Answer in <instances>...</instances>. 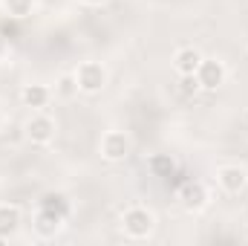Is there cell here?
Returning a JSON list of instances; mask_svg holds the SVG:
<instances>
[{"mask_svg": "<svg viewBox=\"0 0 248 246\" xmlns=\"http://www.w3.org/2000/svg\"><path fill=\"white\" fill-rule=\"evenodd\" d=\"M23 102H26V107H44L49 102V90L41 84H29V87H23Z\"/></svg>", "mask_w": 248, "mask_h": 246, "instance_id": "cell-9", "label": "cell"}, {"mask_svg": "<svg viewBox=\"0 0 248 246\" xmlns=\"http://www.w3.org/2000/svg\"><path fill=\"white\" fill-rule=\"evenodd\" d=\"M217 177H219V185H222L228 194H240V191L246 188V183H248L246 168H240V165H225Z\"/></svg>", "mask_w": 248, "mask_h": 246, "instance_id": "cell-6", "label": "cell"}, {"mask_svg": "<svg viewBox=\"0 0 248 246\" xmlns=\"http://www.w3.org/2000/svg\"><path fill=\"white\" fill-rule=\"evenodd\" d=\"M0 55H3V38H0Z\"/></svg>", "mask_w": 248, "mask_h": 246, "instance_id": "cell-18", "label": "cell"}, {"mask_svg": "<svg viewBox=\"0 0 248 246\" xmlns=\"http://www.w3.org/2000/svg\"><path fill=\"white\" fill-rule=\"evenodd\" d=\"M0 244H3V235H0Z\"/></svg>", "mask_w": 248, "mask_h": 246, "instance_id": "cell-19", "label": "cell"}, {"mask_svg": "<svg viewBox=\"0 0 248 246\" xmlns=\"http://www.w3.org/2000/svg\"><path fill=\"white\" fill-rule=\"evenodd\" d=\"M127 151H130V139L119 133V130H110L104 139H101V154L110 159V162H119L127 157Z\"/></svg>", "mask_w": 248, "mask_h": 246, "instance_id": "cell-3", "label": "cell"}, {"mask_svg": "<svg viewBox=\"0 0 248 246\" xmlns=\"http://www.w3.org/2000/svg\"><path fill=\"white\" fill-rule=\"evenodd\" d=\"M17 223H20V211L15 206H0V235L3 238L12 235L17 229Z\"/></svg>", "mask_w": 248, "mask_h": 246, "instance_id": "cell-10", "label": "cell"}, {"mask_svg": "<svg viewBox=\"0 0 248 246\" xmlns=\"http://www.w3.org/2000/svg\"><path fill=\"white\" fill-rule=\"evenodd\" d=\"M196 78H199V84L205 87V90H217L222 81H225V67L219 61H205L199 64V70H196Z\"/></svg>", "mask_w": 248, "mask_h": 246, "instance_id": "cell-4", "label": "cell"}, {"mask_svg": "<svg viewBox=\"0 0 248 246\" xmlns=\"http://www.w3.org/2000/svg\"><path fill=\"white\" fill-rule=\"evenodd\" d=\"M26 136L32 139V142H38V145H46L52 136H55V124L49 116H32L29 122H26Z\"/></svg>", "mask_w": 248, "mask_h": 246, "instance_id": "cell-5", "label": "cell"}, {"mask_svg": "<svg viewBox=\"0 0 248 246\" xmlns=\"http://www.w3.org/2000/svg\"><path fill=\"white\" fill-rule=\"evenodd\" d=\"M84 3H93V6H95V3H104V0H84Z\"/></svg>", "mask_w": 248, "mask_h": 246, "instance_id": "cell-17", "label": "cell"}, {"mask_svg": "<svg viewBox=\"0 0 248 246\" xmlns=\"http://www.w3.org/2000/svg\"><path fill=\"white\" fill-rule=\"evenodd\" d=\"M75 81H78V90H84V93H98V90L104 87V81H107V72H104L101 64L87 61V64L78 67Z\"/></svg>", "mask_w": 248, "mask_h": 246, "instance_id": "cell-1", "label": "cell"}, {"mask_svg": "<svg viewBox=\"0 0 248 246\" xmlns=\"http://www.w3.org/2000/svg\"><path fill=\"white\" fill-rule=\"evenodd\" d=\"M3 3H6V12L12 18H23L32 12V0H3Z\"/></svg>", "mask_w": 248, "mask_h": 246, "instance_id": "cell-14", "label": "cell"}, {"mask_svg": "<svg viewBox=\"0 0 248 246\" xmlns=\"http://www.w3.org/2000/svg\"><path fill=\"white\" fill-rule=\"evenodd\" d=\"M199 64H202V55H199L193 47H185V50H179V53L173 55V67H176L179 75H190V72H196Z\"/></svg>", "mask_w": 248, "mask_h": 246, "instance_id": "cell-7", "label": "cell"}, {"mask_svg": "<svg viewBox=\"0 0 248 246\" xmlns=\"http://www.w3.org/2000/svg\"><path fill=\"white\" fill-rule=\"evenodd\" d=\"M75 90H78L75 75H66V78H61V81H58V93H61V96H72Z\"/></svg>", "mask_w": 248, "mask_h": 246, "instance_id": "cell-16", "label": "cell"}, {"mask_svg": "<svg viewBox=\"0 0 248 246\" xmlns=\"http://www.w3.org/2000/svg\"><path fill=\"white\" fill-rule=\"evenodd\" d=\"M41 209H46V211L58 214L61 220L69 214V203H66V197H61V194H46V197L41 200Z\"/></svg>", "mask_w": 248, "mask_h": 246, "instance_id": "cell-11", "label": "cell"}, {"mask_svg": "<svg viewBox=\"0 0 248 246\" xmlns=\"http://www.w3.org/2000/svg\"><path fill=\"white\" fill-rule=\"evenodd\" d=\"M202 84H199V78H196V72H190V75H182V96H196V90H199Z\"/></svg>", "mask_w": 248, "mask_h": 246, "instance_id": "cell-15", "label": "cell"}, {"mask_svg": "<svg viewBox=\"0 0 248 246\" xmlns=\"http://www.w3.org/2000/svg\"><path fill=\"white\" fill-rule=\"evenodd\" d=\"M182 200H185L187 209H202L205 200H208L205 185L202 183H185V188H182Z\"/></svg>", "mask_w": 248, "mask_h": 246, "instance_id": "cell-8", "label": "cell"}, {"mask_svg": "<svg viewBox=\"0 0 248 246\" xmlns=\"http://www.w3.org/2000/svg\"><path fill=\"white\" fill-rule=\"evenodd\" d=\"M150 168H153L159 177H170V174L176 171V165H173L170 157H153V159H150Z\"/></svg>", "mask_w": 248, "mask_h": 246, "instance_id": "cell-13", "label": "cell"}, {"mask_svg": "<svg viewBox=\"0 0 248 246\" xmlns=\"http://www.w3.org/2000/svg\"><path fill=\"white\" fill-rule=\"evenodd\" d=\"M35 226H38V232H41V235H55V232H58V226H61V217H58V214H52V211H46V209H41V214H38Z\"/></svg>", "mask_w": 248, "mask_h": 246, "instance_id": "cell-12", "label": "cell"}, {"mask_svg": "<svg viewBox=\"0 0 248 246\" xmlns=\"http://www.w3.org/2000/svg\"><path fill=\"white\" fill-rule=\"evenodd\" d=\"M153 229V214L147 209H130L124 214V232L130 238H147Z\"/></svg>", "mask_w": 248, "mask_h": 246, "instance_id": "cell-2", "label": "cell"}]
</instances>
